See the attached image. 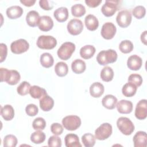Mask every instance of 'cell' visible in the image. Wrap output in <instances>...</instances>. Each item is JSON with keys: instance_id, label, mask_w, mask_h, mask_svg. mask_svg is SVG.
Segmentation results:
<instances>
[{"instance_id": "1", "label": "cell", "mask_w": 147, "mask_h": 147, "mask_svg": "<svg viewBox=\"0 0 147 147\" xmlns=\"http://www.w3.org/2000/svg\"><path fill=\"white\" fill-rule=\"evenodd\" d=\"M0 72L2 82H6L10 85H16L20 80V74L16 70H9L7 68H1Z\"/></svg>"}, {"instance_id": "2", "label": "cell", "mask_w": 147, "mask_h": 147, "mask_svg": "<svg viewBox=\"0 0 147 147\" xmlns=\"http://www.w3.org/2000/svg\"><path fill=\"white\" fill-rule=\"evenodd\" d=\"M118 57L117 53L113 49L103 50L99 52L96 56L97 62L101 65H106L108 64L116 61Z\"/></svg>"}, {"instance_id": "3", "label": "cell", "mask_w": 147, "mask_h": 147, "mask_svg": "<svg viewBox=\"0 0 147 147\" xmlns=\"http://www.w3.org/2000/svg\"><path fill=\"white\" fill-rule=\"evenodd\" d=\"M117 125L120 131L126 136L130 135L134 130L133 123L127 117H119L117 119Z\"/></svg>"}, {"instance_id": "4", "label": "cell", "mask_w": 147, "mask_h": 147, "mask_svg": "<svg viewBox=\"0 0 147 147\" xmlns=\"http://www.w3.org/2000/svg\"><path fill=\"white\" fill-rule=\"evenodd\" d=\"M75 50V45L71 42L63 43L58 49L57 54L58 57L63 60H67Z\"/></svg>"}, {"instance_id": "5", "label": "cell", "mask_w": 147, "mask_h": 147, "mask_svg": "<svg viewBox=\"0 0 147 147\" xmlns=\"http://www.w3.org/2000/svg\"><path fill=\"white\" fill-rule=\"evenodd\" d=\"M36 44L42 49H52L56 46L57 40L52 36L42 35L38 37Z\"/></svg>"}, {"instance_id": "6", "label": "cell", "mask_w": 147, "mask_h": 147, "mask_svg": "<svg viewBox=\"0 0 147 147\" xmlns=\"http://www.w3.org/2000/svg\"><path fill=\"white\" fill-rule=\"evenodd\" d=\"M64 127L70 131L75 130L81 125V119L77 115H68L62 119Z\"/></svg>"}, {"instance_id": "7", "label": "cell", "mask_w": 147, "mask_h": 147, "mask_svg": "<svg viewBox=\"0 0 147 147\" xmlns=\"http://www.w3.org/2000/svg\"><path fill=\"white\" fill-rule=\"evenodd\" d=\"M112 131V126L109 123H103L95 130V138L98 140H105L111 135Z\"/></svg>"}, {"instance_id": "8", "label": "cell", "mask_w": 147, "mask_h": 147, "mask_svg": "<svg viewBox=\"0 0 147 147\" xmlns=\"http://www.w3.org/2000/svg\"><path fill=\"white\" fill-rule=\"evenodd\" d=\"M119 1L107 0L103 5L101 11L102 14L106 17H111L117 11L119 7Z\"/></svg>"}, {"instance_id": "9", "label": "cell", "mask_w": 147, "mask_h": 147, "mask_svg": "<svg viewBox=\"0 0 147 147\" xmlns=\"http://www.w3.org/2000/svg\"><path fill=\"white\" fill-rule=\"evenodd\" d=\"M29 48V44L25 39H18L11 42V51L14 54H21L26 52Z\"/></svg>"}, {"instance_id": "10", "label": "cell", "mask_w": 147, "mask_h": 147, "mask_svg": "<svg viewBox=\"0 0 147 147\" xmlns=\"http://www.w3.org/2000/svg\"><path fill=\"white\" fill-rule=\"evenodd\" d=\"M131 14L130 11L127 10L120 11L116 17V21L121 28H126L129 26L131 22Z\"/></svg>"}, {"instance_id": "11", "label": "cell", "mask_w": 147, "mask_h": 147, "mask_svg": "<svg viewBox=\"0 0 147 147\" xmlns=\"http://www.w3.org/2000/svg\"><path fill=\"white\" fill-rule=\"evenodd\" d=\"M68 32L73 36L81 33L83 29V24L81 20L76 18L71 20L67 24Z\"/></svg>"}, {"instance_id": "12", "label": "cell", "mask_w": 147, "mask_h": 147, "mask_svg": "<svg viewBox=\"0 0 147 147\" xmlns=\"http://www.w3.org/2000/svg\"><path fill=\"white\" fill-rule=\"evenodd\" d=\"M117 29L115 26L112 22L105 23L101 29V36L106 40H110L114 37L116 33Z\"/></svg>"}, {"instance_id": "13", "label": "cell", "mask_w": 147, "mask_h": 147, "mask_svg": "<svg viewBox=\"0 0 147 147\" xmlns=\"http://www.w3.org/2000/svg\"><path fill=\"white\" fill-rule=\"evenodd\" d=\"M135 116L140 120L145 119L147 117V100H140L137 104L135 109Z\"/></svg>"}, {"instance_id": "14", "label": "cell", "mask_w": 147, "mask_h": 147, "mask_svg": "<svg viewBox=\"0 0 147 147\" xmlns=\"http://www.w3.org/2000/svg\"><path fill=\"white\" fill-rule=\"evenodd\" d=\"M40 30L43 32H48L51 30L53 26V21L51 17L48 16L40 17L38 25Z\"/></svg>"}, {"instance_id": "15", "label": "cell", "mask_w": 147, "mask_h": 147, "mask_svg": "<svg viewBox=\"0 0 147 147\" xmlns=\"http://www.w3.org/2000/svg\"><path fill=\"white\" fill-rule=\"evenodd\" d=\"M135 147H146L147 145V135L146 132L137 131L133 138Z\"/></svg>"}, {"instance_id": "16", "label": "cell", "mask_w": 147, "mask_h": 147, "mask_svg": "<svg viewBox=\"0 0 147 147\" xmlns=\"http://www.w3.org/2000/svg\"><path fill=\"white\" fill-rule=\"evenodd\" d=\"M142 59L136 55L130 56L127 61V67L133 71H137L140 69L142 66Z\"/></svg>"}, {"instance_id": "17", "label": "cell", "mask_w": 147, "mask_h": 147, "mask_svg": "<svg viewBox=\"0 0 147 147\" xmlns=\"http://www.w3.org/2000/svg\"><path fill=\"white\" fill-rule=\"evenodd\" d=\"M116 106L118 111L121 114H129L133 110V103L130 100H121Z\"/></svg>"}, {"instance_id": "18", "label": "cell", "mask_w": 147, "mask_h": 147, "mask_svg": "<svg viewBox=\"0 0 147 147\" xmlns=\"http://www.w3.org/2000/svg\"><path fill=\"white\" fill-rule=\"evenodd\" d=\"M105 87L100 82L93 83L90 87V95L94 98H99L103 95Z\"/></svg>"}, {"instance_id": "19", "label": "cell", "mask_w": 147, "mask_h": 147, "mask_svg": "<svg viewBox=\"0 0 147 147\" xmlns=\"http://www.w3.org/2000/svg\"><path fill=\"white\" fill-rule=\"evenodd\" d=\"M54 106V100L48 95H46L40 99V107L44 111L51 110Z\"/></svg>"}, {"instance_id": "20", "label": "cell", "mask_w": 147, "mask_h": 147, "mask_svg": "<svg viewBox=\"0 0 147 147\" xmlns=\"http://www.w3.org/2000/svg\"><path fill=\"white\" fill-rule=\"evenodd\" d=\"M84 23L87 29L90 31L95 30L99 26L98 20L92 14H88L85 17Z\"/></svg>"}, {"instance_id": "21", "label": "cell", "mask_w": 147, "mask_h": 147, "mask_svg": "<svg viewBox=\"0 0 147 147\" xmlns=\"http://www.w3.org/2000/svg\"><path fill=\"white\" fill-rule=\"evenodd\" d=\"M65 145L67 147H81L78 136L76 134L69 133L65 136L64 138Z\"/></svg>"}, {"instance_id": "22", "label": "cell", "mask_w": 147, "mask_h": 147, "mask_svg": "<svg viewBox=\"0 0 147 147\" xmlns=\"http://www.w3.org/2000/svg\"><path fill=\"white\" fill-rule=\"evenodd\" d=\"M53 16L56 20L59 22H63L67 20L68 18V11L65 7H60L56 9Z\"/></svg>"}, {"instance_id": "23", "label": "cell", "mask_w": 147, "mask_h": 147, "mask_svg": "<svg viewBox=\"0 0 147 147\" xmlns=\"http://www.w3.org/2000/svg\"><path fill=\"white\" fill-rule=\"evenodd\" d=\"M6 13L10 19H16L22 16L23 9L19 6H12L7 9Z\"/></svg>"}, {"instance_id": "24", "label": "cell", "mask_w": 147, "mask_h": 147, "mask_svg": "<svg viewBox=\"0 0 147 147\" xmlns=\"http://www.w3.org/2000/svg\"><path fill=\"white\" fill-rule=\"evenodd\" d=\"M40 17L37 11L31 10L28 13L26 16V21L28 25L31 27H35L38 25Z\"/></svg>"}, {"instance_id": "25", "label": "cell", "mask_w": 147, "mask_h": 147, "mask_svg": "<svg viewBox=\"0 0 147 147\" xmlns=\"http://www.w3.org/2000/svg\"><path fill=\"white\" fill-rule=\"evenodd\" d=\"M117 103V98L113 95L108 94L104 96L102 100V103L105 108L112 110L115 108Z\"/></svg>"}, {"instance_id": "26", "label": "cell", "mask_w": 147, "mask_h": 147, "mask_svg": "<svg viewBox=\"0 0 147 147\" xmlns=\"http://www.w3.org/2000/svg\"><path fill=\"white\" fill-rule=\"evenodd\" d=\"M1 115L5 121H10L14 117V110L10 105H6L1 108Z\"/></svg>"}, {"instance_id": "27", "label": "cell", "mask_w": 147, "mask_h": 147, "mask_svg": "<svg viewBox=\"0 0 147 147\" xmlns=\"http://www.w3.org/2000/svg\"><path fill=\"white\" fill-rule=\"evenodd\" d=\"M95 51V48L93 45H86L80 49V55L83 59H89L94 56Z\"/></svg>"}, {"instance_id": "28", "label": "cell", "mask_w": 147, "mask_h": 147, "mask_svg": "<svg viewBox=\"0 0 147 147\" xmlns=\"http://www.w3.org/2000/svg\"><path fill=\"white\" fill-rule=\"evenodd\" d=\"M71 68L74 73L80 74L84 72L86 68V65L83 60L78 59L72 61L71 64Z\"/></svg>"}, {"instance_id": "29", "label": "cell", "mask_w": 147, "mask_h": 147, "mask_svg": "<svg viewBox=\"0 0 147 147\" xmlns=\"http://www.w3.org/2000/svg\"><path fill=\"white\" fill-rule=\"evenodd\" d=\"M29 94L34 99H41L44 96L47 95V91L44 88L36 85L30 87Z\"/></svg>"}, {"instance_id": "30", "label": "cell", "mask_w": 147, "mask_h": 147, "mask_svg": "<svg viewBox=\"0 0 147 147\" xmlns=\"http://www.w3.org/2000/svg\"><path fill=\"white\" fill-rule=\"evenodd\" d=\"M137 87L134 84L128 82L126 83L122 87V94L126 97H131L134 96L137 91Z\"/></svg>"}, {"instance_id": "31", "label": "cell", "mask_w": 147, "mask_h": 147, "mask_svg": "<svg viewBox=\"0 0 147 147\" xmlns=\"http://www.w3.org/2000/svg\"><path fill=\"white\" fill-rule=\"evenodd\" d=\"M40 63L41 65L45 68H49L52 67L54 63L53 56L49 53H44L40 56Z\"/></svg>"}, {"instance_id": "32", "label": "cell", "mask_w": 147, "mask_h": 147, "mask_svg": "<svg viewBox=\"0 0 147 147\" xmlns=\"http://www.w3.org/2000/svg\"><path fill=\"white\" fill-rule=\"evenodd\" d=\"M100 76L103 81L109 82L111 81L113 79L114 71L110 67L106 66L102 69Z\"/></svg>"}, {"instance_id": "33", "label": "cell", "mask_w": 147, "mask_h": 147, "mask_svg": "<svg viewBox=\"0 0 147 147\" xmlns=\"http://www.w3.org/2000/svg\"><path fill=\"white\" fill-rule=\"evenodd\" d=\"M55 71L57 76L60 77L65 76L68 72V65L64 62H58L55 67Z\"/></svg>"}, {"instance_id": "34", "label": "cell", "mask_w": 147, "mask_h": 147, "mask_svg": "<svg viewBox=\"0 0 147 147\" xmlns=\"http://www.w3.org/2000/svg\"><path fill=\"white\" fill-rule=\"evenodd\" d=\"M45 140V134L41 130H37L33 132L30 136V140L32 142L36 144L42 143Z\"/></svg>"}, {"instance_id": "35", "label": "cell", "mask_w": 147, "mask_h": 147, "mask_svg": "<svg viewBox=\"0 0 147 147\" xmlns=\"http://www.w3.org/2000/svg\"><path fill=\"white\" fill-rule=\"evenodd\" d=\"M71 13L74 17H80L85 14L86 8L80 3L74 5L71 7Z\"/></svg>"}, {"instance_id": "36", "label": "cell", "mask_w": 147, "mask_h": 147, "mask_svg": "<svg viewBox=\"0 0 147 147\" xmlns=\"http://www.w3.org/2000/svg\"><path fill=\"white\" fill-rule=\"evenodd\" d=\"M82 141L84 146L92 147L95 144V137L91 133H86L82 137Z\"/></svg>"}, {"instance_id": "37", "label": "cell", "mask_w": 147, "mask_h": 147, "mask_svg": "<svg viewBox=\"0 0 147 147\" xmlns=\"http://www.w3.org/2000/svg\"><path fill=\"white\" fill-rule=\"evenodd\" d=\"M133 44L130 40H123L119 45V51L123 53H128L131 52L133 49Z\"/></svg>"}, {"instance_id": "38", "label": "cell", "mask_w": 147, "mask_h": 147, "mask_svg": "<svg viewBox=\"0 0 147 147\" xmlns=\"http://www.w3.org/2000/svg\"><path fill=\"white\" fill-rule=\"evenodd\" d=\"M5 147H15L17 144V138L13 134L6 135L3 141Z\"/></svg>"}, {"instance_id": "39", "label": "cell", "mask_w": 147, "mask_h": 147, "mask_svg": "<svg viewBox=\"0 0 147 147\" xmlns=\"http://www.w3.org/2000/svg\"><path fill=\"white\" fill-rule=\"evenodd\" d=\"M30 87L31 86L29 83L26 81H24L18 86L17 89V92L20 95H26L29 93Z\"/></svg>"}, {"instance_id": "40", "label": "cell", "mask_w": 147, "mask_h": 147, "mask_svg": "<svg viewBox=\"0 0 147 147\" xmlns=\"http://www.w3.org/2000/svg\"><path fill=\"white\" fill-rule=\"evenodd\" d=\"M32 126L36 130H44L46 126V122L43 118L38 117L33 121Z\"/></svg>"}, {"instance_id": "41", "label": "cell", "mask_w": 147, "mask_h": 147, "mask_svg": "<svg viewBox=\"0 0 147 147\" xmlns=\"http://www.w3.org/2000/svg\"><path fill=\"white\" fill-rule=\"evenodd\" d=\"M132 14L136 18L141 19L145 16L146 9L143 6L138 5L133 9Z\"/></svg>"}, {"instance_id": "42", "label": "cell", "mask_w": 147, "mask_h": 147, "mask_svg": "<svg viewBox=\"0 0 147 147\" xmlns=\"http://www.w3.org/2000/svg\"><path fill=\"white\" fill-rule=\"evenodd\" d=\"M128 82H130L137 87L140 86L142 83V78L141 76L137 74H131L128 78Z\"/></svg>"}, {"instance_id": "43", "label": "cell", "mask_w": 147, "mask_h": 147, "mask_svg": "<svg viewBox=\"0 0 147 147\" xmlns=\"http://www.w3.org/2000/svg\"><path fill=\"white\" fill-rule=\"evenodd\" d=\"M48 145L49 146L60 147L61 146V140L60 137L55 136H51L48 141Z\"/></svg>"}, {"instance_id": "44", "label": "cell", "mask_w": 147, "mask_h": 147, "mask_svg": "<svg viewBox=\"0 0 147 147\" xmlns=\"http://www.w3.org/2000/svg\"><path fill=\"white\" fill-rule=\"evenodd\" d=\"M26 113L30 117L35 116L38 113V109L37 106L34 104H29L25 107Z\"/></svg>"}, {"instance_id": "45", "label": "cell", "mask_w": 147, "mask_h": 147, "mask_svg": "<svg viewBox=\"0 0 147 147\" xmlns=\"http://www.w3.org/2000/svg\"><path fill=\"white\" fill-rule=\"evenodd\" d=\"M51 130L53 134L59 136L62 134L63 131V127L62 125L59 123H53L51 126Z\"/></svg>"}, {"instance_id": "46", "label": "cell", "mask_w": 147, "mask_h": 147, "mask_svg": "<svg viewBox=\"0 0 147 147\" xmlns=\"http://www.w3.org/2000/svg\"><path fill=\"white\" fill-rule=\"evenodd\" d=\"M39 5L40 6L45 10H51L53 7V2L47 0H40L39 1Z\"/></svg>"}, {"instance_id": "47", "label": "cell", "mask_w": 147, "mask_h": 147, "mask_svg": "<svg viewBox=\"0 0 147 147\" xmlns=\"http://www.w3.org/2000/svg\"><path fill=\"white\" fill-rule=\"evenodd\" d=\"M0 53H1V60L0 62L2 63L3 62L6 56H7V46L6 44L3 43H1L0 44Z\"/></svg>"}, {"instance_id": "48", "label": "cell", "mask_w": 147, "mask_h": 147, "mask_svg": "<svg viewBox=\"0 0 147 147\" xmlns=\"http://www.w3.org/2000/svg\"><path fill=\"white\" fill-rule=\"evenodd\" d=\"M102 2L101 0H86L85 3L90 7H96Z\"/></svg>"}, {"instance_id": "49", "label": "cell", "mask_w": 147, "mask_h": 147, "mask_svg": "<svg viewBox=\"0 0 147 147\" xmlns=\"http://www.w3.org/2000/svg\"><path fill=\"white\" fill-rule=\"evenodd\" d=\"M20 2L25 6L30 7L35 3L36 0H21L20 1Z\"/></svg>"}, {"instance_id": "50", "label": "cell", "mask_w": 147, "mask_h": 147, "mask_svg": "<svg viewBox=\"0 0 147 147\" xmlns=\"http://www.w3.org/2000/svg\"><path fill=\"white\" fill-rule=\"evenodd\" d=\"M146 33L147 31L145 30L141 35V40L145 45H146Z\"/></svg>"}]
</instances>
